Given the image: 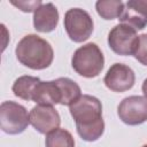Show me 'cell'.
<instances>
[{
  "label": "cell",
  "mask_w": 147,
  "mask_h": 147,
  "mask_svg": "<svg viewBox=\"0 0 147 147\" xmlns=\"http://www.w3.org/2000/svg\"><path fill=\"white\" fill-rule=\"evenodd\" d=\"M32 101H34L38 105H46V106H54L61 103V92L56 82L40 80L33 92Z\"/></svg>",
  "instance_id": "12"
},
{
  "label": "cell",
  "mask_w": 147,
  "mask_h": 147,
  "mask_svg": "<svg viewBox=\"0 0 147 147\" xmlns=\"http://www.w3.org/2000/svg\"><path fill=\"white\" fill-rule=\"evenodd\" d=\"M30 124V117L24 106L15 101H3L0 105V129L7 134H20Z\"/></svg>",
  "instance_id": "4"
},
{
  "label": "cell",
  "mask_w": 147,
  "mask_h": 147,
  "mask_svg": "<svg viewBox=\"0 0 147 147\" xmlns=\"http://www.w3.org/2000/svg\"><path fill=\"white\" fill-rule=\"evenodd\" d=\"M141 147H147V144H146V145H144V146H141Z\"/></svg>",
  "instance_id": "20"
},
{
  "label": "cell",
  "mask_w": 147,
  "mask_h": 147,
  "mask_svg": "<svg viewBox=\"0 0 147 147\" xmlns=\"http://www.w3.org/2000/svg\"><path fill=\"white\" fill-rule=\"evenodd\" d=\"M59 23V10L52 2L42 3L33 13V26L36 31L48 33L55 30Z\"/></svg>",
  "instance_id": "11"
},
{
  "label": "cell",
  "mask_w": 147,
  "mask_h": 147,
  "mask_svg": "<svg viewBox=\"0 0 147 147\" xmlns=\"http://www.w3.org/2000/svg\"><path fill=\"white\" fill-rule=\"evenodd\" d=\"M124 6L125 5L121 0H99L95 2L96 13L107 21L119 18L124 10Z\"/></svg>",
  "instance_id": "15"
},
{
  "label": "cell",
  "mask_w": 147,
  "mask_h": 147,
  "mask_svg": "<svg viewBox=\"0 0 147 147\" xmlns=\"http://www.w3.org/2000/svg\"><path fill=\"white\" fill-rule=\"evenodd\" d=\"M60 92H61V103L62 106H71L75 101H77L82 96V91L79 85L68 78V77H60L55 79Z\"/></svg>",
  "instance_id": "13"
},
{
  "label": "cell",
  "mask_w": 147,
  "mask_h": 147,
  "mask_svg": "<svg viewBox=\"0 0 147 147\" xmlns=\"http://www.w3.org/2000/svg\"><path fill=\"white\" fill-rule=\"evenodd\" d=\"M71 65L79 76L94 78L101 74L105 67V57L96 44L88 42L75 51Z\"/></svg>",
  "instance_id": "3"
},
{
  "label": "cell",
  "mask_w": 147,
  "mask_h": 147,
  "mask_svg": "<svg viewBox=\"0 0 147 147\" xmlns=\"http://www.w3.org/2000/svg\"><path fill=\"white\" fill-rule=\"evenodd\" d=\"M64 29L68 37L74 42H83L87 40L94 29L93 18L82 8H70L64 14Z\"/></svg>",
  "instance_id": "5"
},
{
  "label": "cell",
  "mask_w": 147,
  "mask_h": 147,
  "mask_svg": "<svg viewBox=\"0 0 147 147\" xmlns=\"http://www.w3.org/2000/svg\"><path fill=\"white\" fill-rule=\"evenodd\" d=\"M10 3L14 5L15 7H17L20 10L24 11V13H31V11H36V9H38L42 2L40 0H34V1H25V0H10Z\"/></svg>",
  "instance_id": "18"
},
{
  "label": "cell",
  "mask_w": 147,
  "mask_h": 147,
  "mask_svg": "<svg viewBox=\"0 0 147 147\" xmlns=\"http://www.w3.org/2000/svg\"><path fill=\"white\" fill-rule=\"evenodd\" d=\"M46 147H75V139L72 134L65 129H56L48 134L45 139Z\"/></svg>",
  "instance_id": "16"
},
{
  "label": "cell",
  "mask_w": 147,
  "mask_h": 147,
  "mask_svg": "<svg viewBox=\"0 0 147 147\" xmlns=\"http://www.w3.org/2000/svg\"><path fill=\"white\" fill-rule=\"evenodd\" d=\"M70 115L76 123L79 137L88 142L96 141L105 132L101 101L90 94H83L69 106Z\"/></svg>",
  "instance_id": "1"
},
{
  "label": "cell",
  "mask_w": 147,
  "mask_h": 147,
  "mask_svg": "<svg viewBox=\"0 0 147 147\" xmlns=\"http://www.w3.org/2000/svg\"><path fill=\"white\" fill-rule=\"evenodd\" d=\"M133 56L141 64L147 65V33H142L139 36L138 47H137Z\"/></svg>",
  "instance_id": "17"
},
{
  "label": "cell",
  "mask_w": 147,
  "mask_h": 147,
  "mask_svg": "<svg viewBox=\"0 0 147 147\" xmlns=\"http://www.w3.org/2000/svg\"><path fill=\"white\" fill-rule=\"evenodd\" d=\"M29 117L30 124L34 130L42 134H48L49 132L59 129L61 124L60 115L53 106L37 105L30 110Z\"/></svg>",
  "instance_id": "9"
},
{
  "label": "cell",
  "mask_w": 147,
  "mask_h": 147,
  "mask_svg": "<svg viewBox=\"0 0 147 147\" xmlns=\"http://www.w3.org/2000/svg\"><path fill=\"white\" fill-rule=\"evenodd\" d=\"M139 36L137 31L127 24L119 23L108 33V45L117 55H133L138 47Z\"/></svg>",
  "instance_id": "6"
},
{
  "label": "cell",
  "mask_w": 147,
  "mask_h": 147,
  "mask_svg": "<svg viewBox=\"0 0 147 147\" xmlns=\"http://www.w3.org/2000/svg\"><path fill=\"white\" fill-rule=\"evenodd\" d=\"M118 20L136 31L145 29L147 25V0H129Z\"/></svg>",
  "instance_id": "10"
},
{
  "label": "cell",
  "mask_w": 147,
  "mask_h": 147,
  "mask_svg": "<svg viewBox=\"0 0 147 147\" xmlns=\"http://www.w3.org/2000/svg\"><path fill=\"white\" fill-rule=\"evenodd\" d=\"M141 91H142V93H144V96L147 99V78L144 80V83H142V85H141Z\"/></svg>",
  "instance_id": "19"
},
{
  "label": "cell",
  "mask_w": 147,
  "mask_h": 147,
  "mask_svg": "<svg viewBox=\"0 0 147 147\" xmlns=\"http://www.w3.org/2000/svg\"><path fill=\"white\" fill-rule=\"evenodd\" d=\"M39 82H40V78H38V77L28 76V75L21 76L14 82L11 90H13L15 96H17L22 100L32 101L33 92H34L37 85L39 84Z\"/></svg>",
  "instance_id": "14"
},
{
  "label": "cell",
  "mask_w": 147,
  "mask_h": 147,
  "mask_svg": "<svg viewBox=\"0 0 147 147\" xmlns=\"http://www.w3.org/2000/svg\"><path fill=\"white\" fill-rule=\"evenodd\" d=\"M136 82L134 71L124 63H114L105 75L103 83L113 92L122 93L133 87Z\"/></svg>",
  "instance_id": "8"
},
{
  "label": "cell",
  "mask_w": 147,
  "mask_h": 147,
  "mask_svg": "<svg viewBox=\"0 0 147 147\" xmlns=\"http://www.w3.org/2000/svg\"><path fill=\"white\" fill-rule=\"evenodd\" d=\"M16 59L21 64L32 70L48 68L54 59L52 45L38 34H26L16 45Z\"/></svg>",
  "instance_id": "2"
},
{
  "label": "cell",
  "mask_w": 147,
  "mask_h": 147,
  "mask_svg": "<svg viewBox=\"0 0 147 147\" xmlns=\"http://www.w3.org/2000/svg\"><path fill=\"white\" fill-rule=\"evenodd\" d=\"M117 115L126 125H140L147 121V99L140 95L124 98L118 107Z\"/></svg>",
  "instance_id": "7"
}]
</instances>
